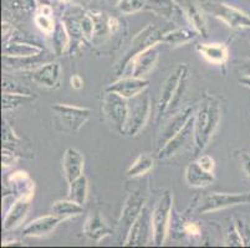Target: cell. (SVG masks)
<instances>
[{"mask_svg":"<svg viewBox=\"0 0 250 248\" xmlns=\"http://www.w3.org/2000/svg\"><path fill=\"white\" fill-rule=\"evenodd\" d=\"M70 85H71V87L74 88V90H81V88L83 87V78L80 75H74V76H71V78H70Z\"/></svg>","mask_w":250,"mask_h":248,"instance_id":"7dc6e473","label":"cell"},{"mask_svg":"<svg viewBox=\"0 0 250 248\" xmlns=\"http://www.w3.org/2000/svg\"><path fill=\"white\" fill-rule=\"evenodd\" d=\"M235 225L238 231H239L243 243H244V247H250V225L244 220H240V218L235 220Z\"/></svg>","mask_w":250,"mask_h":248,"instance_id":"60d3db41","label":"cell"},{"mask_svg":"<svg viewBox=\"0 0 250 248\" xmlns=\"http://www.w3.org/2000/svg\"><path fill=\"white\" fill-rule=\"evenodd\" d=\"M197 161H198V163L201 164L202 167H203L206 170H208V172H214L215 161L210 155H207V154H204V155L198 156V158H197Z\"/></svg>","mask_w":250,"mask_h":248,"instance_id":"f6af8a7d","label":"cell"},{"mask_svg":"<svg viewBox=\"0 0 250 248\" xmlns=\"http://www.w3.org/2000/svg\"><path fill=\"white\" fill-rule=\"evenodd\" d=\"M148 86L149 81L146 78L124 76L110 83L106 87V92H115L129 101V99L135 98L136 95L145 92L148 88Z\"/></svg>","mask_w":250,"mask_h":248,"instance_id":"e0dca14e","label":"cell"},{"mask_svg":"<svg viewBox=\"0 0 250 248\" xmlns=\"http://www.w3.org/2000/svg\"><path fill=\"white\" fill-rule=\"evenodd\" d=\"M34 97H35L34 95H21V93L3 92V97H1V108H3L4 112L14 111V109L21 107L22 104L33 101Z\"/></svg>","mask_w":250,"mask_h":248,"instance_id":"d590c367","label":"cell"},{"mask_svg":"<svg viewBox=\"0 0 250 248\" xmlns=\"http://www.w3.org/2000/svg\"><path fill=\"white\" fill-rule=\"evenodd\" d=\"M147 196L146 194H143V191L136 190L129 194L127 197L126 202L122 209L121 216L118 220V229H120V235L124 236L125 238L127 237L129 229L135 224L140 213L142 210L146 208ZM125 241V240H124Z\"/></svg>","mask_w":250,"mask_h":248,"instance_id":"7c38bea8","label":"cell"},{"mask_svg":"<svg viewBox=\"0 0 250 248\" xmlns=\"http://www.w3.org/2000/svg\"><path fill=\"white\" fill-rule=\"evenodd\" d=\"M118 11L125 15L136 14L146 8V0H118L116 4Z\"/></svg>","mask_w":250,"mask_h":248,"instance_id":"8d00e7d4","label":"cell"},{"mask_svg":"<svg viewBox=\"0 0 250 248\" xmlns=\"http://www.w3.org/2000/svg\"><path fill=\"white\" fill-rule=\"evenodd\" d=\"M183 232L190 237H199L202 233V229L197 222H184Z\"/></svg>","mask_w":250,"mask_h":248,"instance_id":"7bdbcfd3","label":"cell"},{"mask_svg":"<svg viewBox=\"0 0 250 248\" xmlns=\"http://www.w3.org/2000/svg\"><path fill=\"white\" fill-rule=\"evenodd\" d=\"M197 51L202 57L210 65L226 66L229 58V50L226 44L222 42H212V44H199Z\"/></svg>","mask_w":250,"mask_h":248,"instance_id":"d4e9b609","label":"cell"},{"mask_svg":"<svg viewBox=\"0 0 250 248\" xmlns=\"http://www.w3.org/2000/svg\"><path fill=\"white\" fill-rule=\"evenodd\" d=\"M194 144V115L173 138H170L161 149L157 152V158L160 160H167L182 153L184 149Z\"/></svg>","mask_w":250,"mask_h":248,"instance_id":"30bf717a","label":"cell"},{"mask_svg":"<svg viewBox=\"0 0 250 248\" xmlns=\"http://www.w3.org/2000/svg\"><path fill=\"white\" fill-rule=\"evenodd\" d=\"M145 10L152 11L162 19L172 21L174 24H181L183 20L187 21L183 9L177 0H146Z\"/></svg>","mask_w":250,"mask_h":248,"instance_id":"ac0fdd59","label":"cell"},{"mask_svg":"<svg viewBox=\"0 0 250 248\" xmlns=\"http://www.w3.org/2000/svg\"><path fill=\"white\" fill-rule=\"evenodd\" d=\"M183 13L186 15L187 22L197 33L203 38L208 36V26L204 17V9L197 0H177Z\"/></svg>","mask_w":250,"mask_h":248,"instance_id":"d6986e66","label":"cell"},{"mask_svg":"<svg viewBox=\"0 0 250 248\" xmlns=\"http://www.w3.org/2000/svg\"><path fill=\"white\" fill-rule=\"evenodd\" d=\"M1 31H3V45L11 42V40L14 38V35L17 34V29L8 21H3V24H1Z\"/></svg>","mask_w":250,"mask_h":248,"instance_id":"b9f144b4","label":"cell"},{"mask_svg":"<svg viewBox=\"0 0 250 248\" xmlns=\"http://www.w3.org/2000/svg\"><path fill=\"white\" fill-rule=\"evenodd\" d=\"M1 142H3V148H8V149L13 150L19 156L24 155L28 158V155L25 154H29L30 156H33V152L30 149V145L25 144V140L22 138H20L15 131L11 128V126L9 124L8 120H3V129H1Z\"/></svg>","mask_w":250,"mask_h":248,"instance_id":"484cf974","label":"cell"},{"mask_svg":"<svg viewBox=\"0 0 250 248\" xmlns=\"http://www.w3.org/2000/svg\"><path fill=\"white\" fill-rule=\"evenodd\" d=\"M51 212L63 221L67 218L80 216L83 212V206L67 197L66 200H58L54 202L51 206Z\"/></svg>","mask_w":250,"mask_h":248,"instance_id":"4dcf8cb0","label":"cell"},{"mask_svg":"<svg viewBox=\"0 0 250 248\" xmlns=\"http://www.w3.org/2000/svg\"><path fill=\"white\" fill-rule=\"evenodd\" d=\"M44 54V52H42ZM42 54L30 57H8L3 56L4 68L8 71H33L44 63L50 62L47 58H42Z\"/></svg>","mask_w":250,"mask_h":248,"instance_id":"83f0119b","label":"cell"},{"mask_svg":"<svg viewBox=\"0 0 250 248\" xmlns=\"http://www.w3.org/2000/svg\"><path fill=\"white\" fill-rule=\"evenodd\" d=\"M17 5L19 9L26 13H31V11H36L39 9L38 0H17Z\"/></svg>","mask_w":250,"mask_h":248,"instance_id":"ee69618b","label":"cell"},{"mask_svg":"<svg viewBox=\"0 0 250 248\" xmlns=\"http://www.w3.org/2000/svg\"><path fill=\"white\" fill-rule=\"evenodd\" d=\"M158 58H160V51H158V45H157V46H153L146 51L136 55L135 57L127 63L121 76L145 78V76L148 75L156 67Z\"/></svg>","mask_w":250,"mask_h":248,"instance_id":"5bb4252c","label":"cell"},{"mask_svg":"<svg viewBox=\"0 0 250 248\" xmlns=\"http://www.w3.org/2000/svg\"><path fill=\"white\" fill-rule=\"evenodd\" d=\"M34 21L38 29L45 35H52L55 31L56 22L52 18V9L49 5H40L38 10L35 11Z\"/></svg>","mask_w":250,"mask_h":248,"instance_id":"1f68e13d","label":"cell"},{"mask_svg":"<svg viewBox=\"0 0 250 248\" xmlns=\"http://www.w3.org/2000/svg\"><path fill=\"white\" fill-rule=\"evenodd\" d=\"M52 42H54V51L58 56H61L66 51H69L70 47V36L67 34L66 27L63 25V22L59 21L56 22L55 31L52 33Z\"/></svg>","mask_w":250,"mask_h":248,"instance_id":"e575fe53","label":"cell"},{"mask_svg":"<svg viewBox=\"0 0 250 248\" xmlns=\"http://www.w3.org/2000/svg\"><path fill=\"white\" fill-rule=\"evenodd\" d=\"M51 112L54 113V119L59 131L67 133H77L91 115L88 108L63 103L52 104Z\"/></svg>","mask_w":250,"mask_h":248,"instance_id":"277c9868","label":"cell"},{"mask_svg":"<svg viewBox=\"0 0 250 248\" xmlns=\"http://www.w3.org/2000/svg\"><path fill=\"white\" fill-rule=\"evenodd\" d=\"M188 74H189V67L187 63H181L172 70V72L163 82L160 98L157 102V122L162 119L165 115H170V113L173 114L178 109H181L182 98L187 88Z\"/></svg>","mask_w":250,"mask_h":248,"instance_id":"7a4b0ae2","label":"cell"},{"mask_svg":"<svg viewBox=\"0 0 250 248\" xmlns=\"http://www.w3.org/2000/svg\"><path fill=\"white\" fill-rule=\"evenodd\" d=\"M154 167V159L146 153H141L137 158L135 159L129 168L127 169L126 175L128 177H140L146 175L147 172H151Z\"/></svg>","mask_w":250,"mask_h":248,"instance_id":"d6a6232c","label":"cell"},{"mask_svg":"<svg viewBox=\"0 0 250 248\" xmlns=\"http://www.w3.org/2000/svg\"><path fill=\"white\" fill-rule=\"evenodd\" d=\"M173 209V194L172 191H165L152 211V241L156 246H162L166 242L169 229L170 215Z\"/></svg>","mask_w":250,"mask_h":248,"instance_id":"5b68a950","label":"cell"},{"mask_svg":"<svg viewBox=\"0 0 250 248\" xmlns=\"http://www.w3.org/2000/svg\"><path fill=\"white\" fill-rule=\"evenodd\" d=\"M250 202V192H209L195 205L197 213H210Z\"/></svg>","mask_w":250,"mask_h":248,"instance_id":"8992f818","label":"cell"},{"mask_svg":"<svg viewBox=\"0 0 250 248\" xmlns=\"http://www.w3.org/2000/svg\"><path fill=\"white\" fill-rule=\"evenodd\" d=\"M3 92L21 93V95H34V93L31 92L30 88L20 85L19 82L14 81V79H11V78H8L6 76L3 78Z\"/></svg>","mask_w":250,"mask_h":248,"instance_id":"f35d334b","label":"cell"},{"mask_svg":"<svg viewBox=\"0 0 250 248\" xmlns=\"http://www.w3.org/2000/svg\"><path fill=\"white\" fill-rule=\"evenodd\" d=\"M19 158L20 156L15 152L8 149V148H3V150H1V165H3V169L6 170L14 167L18 160H19Z\"/></svg>","mask_w":250,"mask_h":248,"instance_id":"ab89813d","label":"cell"},{"mask_svg":"<svg viewBox=\"0 0 250 248\" xmlns=\"http://www.w3.org/2000/svg\"><path fill=\"white\" fill-rule=\"evenodd\" d=\"M61 221L62 220L54 213L38 217L24 227L22 236L24 237H45L55 231Z\"/></svg>","mask_w":250,"mask_h":248,"instance_id":"44dd1931","label":"cell"},{"mask_svg":"<svg viewBox=\"0 0 250 248\" xmlns=\"http://www.w3.org/2000/svg\"><path fill=\"white\" fill-rule=\"evenodd\" d=\"M240 164H242V169L243 172H245V175L248 176V179L250 180V152L247 153V152H242L239 155Z\"/></svg>","mask_w":250,"mask_h":248,"instance_id":"bcb514c9","label":"cell"},{"mask_svg":"<svg viewBox=\"0 0 250 248\" xmlns=\"http://www.w3.org/2000/svg\"><path fill=\"white\" fill-rule=\"evenodd\" d=\"M249 152H250V149H249Z\"/></svg>","mask_w":250,"mask_h":248,"instance_id":"f907efd6","label":"cell"},{"mask_svg":"<svg viewBox=\"0 0 250 248\" xmlns=\"http://www.w3.org/2000/svg\"><path fill=\"white\" fill-rule=\"evenodd\" d=\"M129 113L122 134L127 136H136L147 124L151 117V98L146 92L129 99Z\"/></svg>","mask_w":250,"mask_h":248,"instance_id":"52a82bcc","label":"cell"},{"mask_svg":"<svg viewBox=\"0 0 250 248\" xmlns=\"http://www.w3.org/2000/svg\"><path fill=\"white\" fill-rule=\"evenodd\" d=\"M29 78L36 85L46 87L49 90H56L61 85L62 68L59 62L50 61L33 71H29Z\"/></svg>","mask_w":250,"mask_h":248,"instance_id":"2e32d148","label":"cell"},{"mask_svg":"<svg viewBox=\"0 0 250 248\" xmlns=\"http://www.w3.org/2000/svg\"><path fill=\"white\" fill-rule=\"evenodd\" d=\"M199 35L193 27H178L176 30L168 31L163 34V44L169 45L170 47H179L189 44L198 38Z\"/></svg>","mask_w":250,"mask_h":248,"instance_id":"f1b7e54d","label":"cell"},{"mask_svg":"<svg viewBox=\"0 0 250 248\" xmlns=\"http://www.w3.org/2000/svg\"><path fill=\"white\" fill-rule=\"evenodd\" d=\"M9 184L11 185L15 197L33 199L35 192V184L31 180L30 175L25 170H17L9 176Z\"/></svg>","mask_w":250,"mask_h":248,"instance_id":"4316f807","label":"cell"},{"mask_svg":"<svg viewBox=\"0 0 250 248\" xmlns=\"http://www.w3.org/2000/svg\"><path fill=\"white\" fill-rule=\"evenodd\" d=\"M162 41L163 33L161 31V29H158L156 25H147L145 29H142V30L132 38L129 47L127 49V51L125 52V55L122 56L120 62L117 63V66H116V74H117V76H121L125 67L127 66V63L132 60L136 55L146 51V50L151 49V47L153 46H157V45L160 44V42H162Z\"/></svg>","mask_w":250,"mask_h":248,"instance_id":"3957f363","label":"cell"},{"mask_svg":"<svg viewBox=\"0 0 250 248\" xmlns=\"http://www.w3.org/2000/svg\"><path fill=\"white\" fill-rule=\"evenodd\" d=\"M85 158L83 154L75 148H67L62 156V172L67 183L83 175Z\"/></svg>","mask_w":250,"mask_h":248,"instance_id":"7402d4cb","label":"cell"},{"mask_svg":"<svg viewBox=\"0 0 250 248\" xmlns=\"http://www.w3.org/2000/svg\"><path fill=\"white\" fill-rule=\"evenodd\" d=\"M83 235L91 241L100 242L104 237H107L112 233V229L104 221V217L99 211H94L86 218L85 225H83Z\"/></svg>","mask_w":250,"mask_h":248,"instance_id":"603a6c76","label":"cell"},{"mask_svg":"<svg viewBox=\"0 0 250 248\" xmlns=\"http://www.w3.org/2000/svg\"><path fill=\"white\" fill-rule=\"evenodd\" d=\"M152 233H153V229H152V213H149L147 208H145L135 221V224L129 229L127 237L124 241V246H127V247H131V246H138V247L146 246Z\"/></svg>","mask_w":250,"mask_h":248,"instance_id":"9a60e30c","label":"cell"},{"mask_svg":"<svg viewBox=\"0 0 250 248\" xmlns=\"http://www.w3.org/2000/svg\"><path fill=\"white\" fill-rule=\"evenodd\" d=\"M31 201H33V199L17 197L14 201L11 202L10 208L5 211V216H4V231H13V229H18L24 222L31 208Z\"/></svg>","mask_w":250,"mask_h":248,"instance_id":"ffe728a7","label":"cell"},{"mask_svg":"<svg viewBox=\"0 0 250 248\" xmlns=\"http://www.w3.org/2000/svg\"><path fill=\"white\" fill-rule=\"evenodd\" d=\"M239 71L243 76L250 77V58L243 60V62L239 66Z\"/></svg>","mask_w":250,"mask_h":248,"instance_id":"c3c4849f","label":"cell"},{"mask_svg":"<svg viewBox=\"0 0 250 248\" xmlns=\"http://www.w3.org/2000/svg\"><path fill=\"white\" fill-rule=\"evenodd\" d=\"M88 196V180L85 175H81L71 183H69V199L83 205Z\"/></svg>","mask_w":250,"mask_h":248,"instance_id":"836d02e7","label":"cell"},{"mask_svg":"<svg viewBox=\"0 0 250 248\" xmlns=\"http://www.w3.org/2000/svg\"><path fill=\"white\" fill-rule=\"evenodd\" d=\"M224 245H226L227 247H244V243H243L242 237H240L239 231L236 229L235 222L231 224L230 226H229V229H227Z\"/></svg>","mask_w":250,"mask_h":248,"instance_id":"74e56055","label":"cell"},{"mask_svg":"<svg viewBox=\"0 0 250 248\" xmlns=\"http://www.w3.org/2000/svg\"><path fill=\"white\" fill-rule=\"evenodd\" d=\"M83 13L85 9L81 8L80 5H70V8L65 10L61 18V21L63 22L70 36L69 54H75L77 50L81 49L83 42H87L83 30Z\"/></svg>","mask_w":250,"mask_h":248,"instance_id":"9c48e42d","label":"cell"},{"mask_svg":"<svg viewBox=\"0 0 250 248\" xmlns=\"http://www.w3.org/2000/svg\"><path fill=\"white\" fill-rule=\"evenodd\" d=\"M194 106H186L183 108L178 109L176 113L170 114L167 122L165 123L161 128L158 136H157V145L158 149L163 147L170 138H173L182 128L188 123V120L194 115L195 113Z\"/></svg>","mask_w":250,"mask_h":248,"instance_id":"4fadbf2b","label":"cell"},{"mask_svg":"<svg viewBox=\"0 0 250 248\" xmlns=\"http://www.w3.org/2000/svg\"><path fill=\"white\" fill-rule=\"evenodd\" d=\"M44 52L42 46L26 42H9L3 45V56L8 57H30L38 56Z\"/></svg>","mask_w":250,"mask_h":248,"instance_id":"f546056e","label":"cell"},{"mask_svg":"<svg viewBox=\"0 0 250 248\" xmlns=\"http://www.w3.org/2000/svg\"><path fill=\"white\" fill-rule=\"evenodd\" d=\"M206 8L231 30L250 29V17L235 6L226 3H210L207 4Z\"/></svg>","mask_w":250,"mask_h":248,"instance_id":"8fae6325","label":"cell"},{"mask_svg":"<svg viewBox=\"0 0 250 248\" xmlns=\"http://www.w3.org/2000/svg\"><path fill=\"white\" fill-rule=\"evenodd\" d=\"M222 114V99L212 93H204L194 113V147L197 154L202 153L213 139Z\"/></svg>","mask_w":250,"mask_h":248,"instance_id":"6da1fadb","label":"cell"},{"mask_svg":"<svg viewBox=\"0 0 250 248\" xmlns=\"http://www.w3.org/2000/svg\"><path fill=\"white\" fill-rule=\"evenodd\" d=\"M184 179H186L187 185L190 188L201 189L207 188V186L214 183L215 175L214 172H210L204 169L198 161L194 160L186 168Z\"/></svg>","mask_w":250,"mask_h":248,"instance_id":"cb8c5ba5","label":"cell"},{"mask_svg":"<svg viewBox=\"0 0 250 248\" xmlns=\"http://www.w3.org/2000/svg\"><path fill=\"white\" fill-rule=\"evenodd\" d=\"M102 114L122 134L129 113L128 99L115 92H106L102 99Z\"/></svg>","mask_w":250,"mask_h":248,"instance_id":"ba28073f","label":"cell"},{"mask_svg":"<svg viewBox=\"0 0 250 248\" xmlns=\"http://www.w3.org/2000/svg\"><path fill=\"white\" fill-rule=\"evenodd\" d=\"M239 82H240V83H242L243 86H245V87L250 88V77L242 76V78L239 79Z\"/></svg>","mask_w":250,"mask_h":248,"instance_id":"681fc988","label":"cell"}]
</instances>
